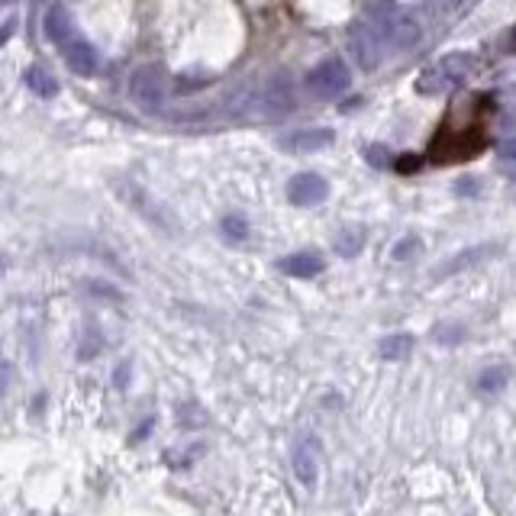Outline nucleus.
I'll list each match as a JSON object with an SVG mask.
<instances>
[{"mask_svg":"<svg viewBox=\"0 0 516 516\" xmlns=\"http://www.w3.org/2000/svg\"><path fill=\"white\" fill-rule=\"evenodd\" d=\"M365 23L378 33V39L384 42V49L394 52H407L420 42V23L410 17L407 10H400L391 0H375L365 10Z\"/></svg>","mask_w":516,"mask_h":516,"instance_id":"obj_1","label":"nucleus"},{"mask_svg":"<svg viewBox=\"0 0 516 516\" xmlns=\"http://www.w3.org/2000/svg\"><path fill=\"white\" fill-rule=\"evenodd\" d=\"M475 68V59L468 52H452V55H442L439 62L426 65L417 78V91L429 94V97H439V94H449L455 88H462L465 78L471 75Z\"/></svg>","mask_w":516,"mask_h":516,"instance_id":"obj_2","label":"nucleus"},{"mask_svg":"<svg viewBox=\"0 0 516 516\" xmlns=\"http://www.w3.org/2000/svg\"><path fill=\"white\" fill-rule=\"evenodd\" d=\"M484 146H487V133L481 129V123L468 129H442L433 142V149H429V159L436 165L465 162V159H475L478 152H484Z\"/></svg>","mask_w":516,"mask_h":516,"instance_id":"obj_3","label":"nucleus"},{"mask_svg":"<svg viewBox=\"0 0 516 516\" xmlns=\"http://www.w3.org/2000/svg\"><path fill=\"white\" fill-rule=\"evenodd\" d=\"M307 91L313 97H320V100H336L339 94H346L349 91V84H352V75H349V65L339 59V55H329V59H323L317 68H310L307 71Z\"/></svg>","mask_w":516,"mask_h":516,"instance_id":"obj_4","label":"nucleus"},{"mask_svg":"<svg viewBox=\"0 0 516 516\" xmlns=\"http://www.w3.org/2000/svg\"><path fill=\"white\" fill-rule=\"evenodd\" d=\"M349 52H352V59H355V65L362 68V71H375L378 65H381V59H384V42L378 39V33L371 30V26L365 23V20H358V23H352L349 26Z\"/></svg>","mask_w":516,"mask_h":516,"instance_id":"obj_5","label":"nucleus"},{"mask_svg":"<svg viewBox=\"0 0 516 516\" xmlns=\"http://www.w3.org/2000/svg\"><path fill=\"white\" fill-rule=\"evenodd\" d=\"M129 94H133V104L146 113H159L165 104V81L159 78L155 68H139L133 81H129Z\"/></svg>","mask_w":516,"mask_h":516,"instance_id":"obj_6","label":"nucleus"},{"mask_svg":"<svg viewBox=\"0 0 516 516\" xmlns=\"http://www.w3.org/2000/svg\"><path fill=\"white\" fill-rule=\"evenodd\" d=\"M59 49H62L65 65H68L71 71H75L78 78H91L94 71L100 68V55H97V49L91 46L88 39H81L78 33L68 36L65 42H59Z\"/></svg>","mask_w":516,"mask_h":516,"instance_id":"obj_7","label":"nucleus"},{"mask_svg":"<svg viewBox=\"0 0 516 516\" xmlns=\"http://www.w3.org/2000/svg\"><path fill=\"white\" fill-rule=\"evenodd\" d=\"M326 194L329 184L320 175H313V171H304V175H294L288 181V200L294 207H317L326 200Z\"/></svg>","mask_w":516,"mask_h":516,"instance_id":"obj_8","label":"nucleus"},{"mask_svg":"<svg viewBox=\"0 0 516 516\" xmlns=\"http://www.w3.org/2000/svg\"><path fill=\"white\" fill-rule=\"evenodd\" d=\"M333 129H297V133L281 139V149H288L294 155H307V152H320L326 146H333Z\"/></svg>","mask_w":516,"mask_h":516,"instance_id":"obj_9","label":"nucleus"},{"mask_svg":"<svg viewBox=\"0 0 516 516\" xmlns=\"http://www.w3.org/2000/svg\"><path fill=\"white\" fill-rule=\"evenodd\" d=\"M262 104L268 113H275V117H281V113H291L294 104H297V97H294V84L291 78H271L268 81V88L262 94Z\"/></svg>","mask_w":516,"mask_h":516,"instance_id":"obj_10","label":"nucleus"},{"mask_svg":"<svg viewBox=\"0 0 516 516\" xmlns=\"http://www.w3.org/2000/svg\"><path fill=\"white\" fill-rule=\"evenodd\" d=\"M278 268L291 278H313L323 271V258L317 252H294L288 258H281Z\"/></svg>","mask_w":516,"mask_h":516,"instance_id":"obj_11","label":"nucleus"},{"mask_svg":"<svg viewBox=\"0 0 516 516\" xmlns=\"http://www.w3.org/2000/svg\"><path fill=\"white\" fill-rule=\"evenodd\" d=\"M317 471H320V465H317V449H313V442H300V446L294 449V475H297V481L313 487V484H317Z\"/></svg>","mask_w":516,"mask_h":516,"instance_id":"obj_12","label":"nucleus"},{"mask_svg":"<svg viewBox=\"0 0 516 516\" xmlns=\"http://www.w3.org/2000/svg\"><path fill=\"white\" fill-rule=\"evenodd\" d=\"M46 36L59 46V42H65L68 36H75V30H71V17L68 10L62 4H52L49 13H46Z\"/></svg>","mask_w":516,"mask_h":516,"instance_id":"obj_13","label":"nucleus"},{"mask_svg":"<svg viewBox=\"0 0 516 516\" xmlns=\"http://www.w3.org/2000/svg\"><path fill=\"white\" fill-rule=\"evenodd\" d=\"M410 352H413V336H407V333L384 336L378 342V355L384 358V362H404Z\"/></svg>","mask_w":516,"mask_h":516,"instance_id":"obj_14","label":"nucleus"},{"mask_svg":"<svg viewBox=\"0 0 516 516\" xmlns=\"http://www.w3.org/2000/svg\"><path fill=\"white\" fill-rule=\"evenodd\" d=\"M26 84H30V91L36 97H55V94H59V84H55V78L49 75L46 68H30V71H26Z\"/></svg>","mask_w":516,"mask_h":516,"instance_id":"obj_15","label":"nucleus"},{"mask_svg":"<svg viewBox=\"0 0 516 516\" xmlns=\"http://www.w3.org/2000/svg\"><path fill=\"white\" fill-rule=\"evenodd\" d=\"M362 246H365V236L358 233V229H342V233L333 239V249H336L342 258L358 255V252H362Z\"/></svg>","mask_w":516,"mask_h":516,"instance_id":"obj_16","label":"nucleus"},{"mask_svg":"<svg viewBox=\"0 0 516 516\" xmlns=\"http://www.w3.org/2000/svg\"><path fill=\"white\" fill-rule=\"evenodd\" d=\"M491 252H494V246H478V249H468V252H462V255H455V262H449L446 268H439L436 275H452V271H458V268H468V265L481 262V255H491Z\"/></svg>","mask_w":516,"mask_h":516,"instance_id":"obj_17","label":"nucleus"},{"mask_svg":"<svg viewBox=\"0 0 516 516\" xmlns=\"http://www.w3.org/2000/svg\"><path fill=\"white\" fill-rule=\"evenodd\" d=\"M507 381H510V368L507 365H494V368H487L484 375L478 378V387L491 394V391H500V387H504Z\"/></svg>","mask_w":516,"mask_h":516,"instance_id":"obj_18","label":"nucleus"},{"mask_svg":"<svg viewBox=\"0 0 516 516\" xmlns=\"http://www.w3.org/2000/svg\"><path fill=\"white\" fill-rule=\"evenodd\" d=\"M223 233H226V239L242 242L249 236V220L239 217V213H229V217H223Z\"/></svg>","mask_w":516,"mask_h":516,"instance_id":"obj_19","label":"nucleus"},{"mask_svg":"<svg viewBox=\"0 0 516 516\" xmlns=\"http://www.w3.org/2000/svg\"><path fill=\"white\" fill-rule=\"evenodd\" d=\"M462 336H465L462 326H446V323H442V326L433 329V339H436V342H458Z\"/></svg>","mask_w":516,"mask_h":516,"instance_id":"obj_20","label":"nucleus"},{"mask_svg":"<svg viewBox=\"0 0 516 516\" xmlns=\"http://www.w3.org/2000/svg\"><path fill=\"white\" fill-rule=\"evenodd\" d=\"M368 162L375 165V168L391 165V152H387L384 146H371V149H368Z\"/></svg>","mask_w":516,"mask_h":516,"instance_id":"obj_21","label":"nucleus"},{"mask_svg":"<svg viewBox=\"0 0 516 516\" xmlns=\"http://www.w3.org/2000/svg\"><path fill=\"white\" fill-rule=\"evenodd\" d=\"M420 249V239H413V236H407L404 242H400V246L394 249V258H397V262H404V258L410 255V252H417Z\"/></svg>","mask_w":516,"mask_h":516,"instance_id":"obj_22","label":"nucleus"},{"mask_svg":"<svg viewBox=\"0 0 516 516\" xmlns=\"http://www.w3.org/2000/svg\"><path fill=\"white\" fill-rule=\"evenodd\" d=\"M500 159H504V162H516V136L507 139V142H500Z\"/></svg>","mask_w":516,"mask_h":516,"instance_id":"obj_23","label":"nucleus"},{"mask_svg":"<svg viewBox=\"0 0 516 516\" xmlns=\"http://www.w3.org/2000/svg\"><path fill=\"white\" fill-rule=\"evenodd\" d=\"M504 52H510V55H516V30L507 36V46H504Z\"/></svg>","mask_w":516,"mask_h":516,"instance_id":"obj_24","label":"nucleus"},{"mask_svg":"<svg viewBox=\"0 0 516 516\" xmlns=\"http://www.w3.org/2000/svg\"><path fill=\"white\" fill-rule=\"evenodd\" d=\"M420 165V159H404V162H400V168H417Z\"/></svg>","mask_w":516,"mask_h":516,"instance_id":"obj_25","label":"nucleus"},{"mask_svg":"<svg viewBox=\"0 0 516 516\" xmlns=\"http://www.w3.org/2000/svg\"><path fill=\"white\" fill-rule=\"evenodd\" d=\"M458 4H462V7H475L478 0H458Z\"/></svg>","mask_w":516,"mask_h":516,"instance_id":"obj_26","label":"nucleus"},{"mask_svg":"<svg viewBox=\"0 0 516 516\" xmlns=\"http://www.w3.org/2000/svg\"><path fill=\"white\" fill-rule=\"evenodd\" d=\"M4 271H7V262H4V258H0V275H4Z\"/></svg>","mask_w":516,"mask_h":516,"instance_id":"obj_27","label":"nucleus"},{"mask_svg":"<svg viewBox=\"0 0 516 516\" xmlns=\"http://www.w3.org/2000/svg\"><path fill=\"white\" fill-rule=\"evenodd\" d=\"M0 4H7V7H10V4H17V0H0Z\"/></svg>","mask_w":516,"mask_h":516,"instance_id":"obj_28","label":"nucleus"}]
</instances>
